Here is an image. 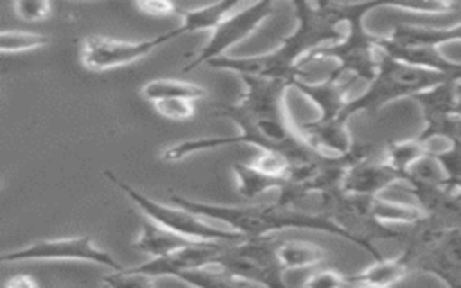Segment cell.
I'll return each instance as SVG.
<instances>
[{
  "instance_id": "6da1fadb",
  "label": "cell",
  "mask_w": 461,
  "mask_h": 288,
  "mask_svg": "<svg viewBox=\"0 0 461 288\" xmlns=\"http://www.w3.org/2000/svg\"><path fill=\"white\" fill-rule=\"evenodd\" d=\"M245 92L234 103L218 104L220 117L229 119L236 128V135L200 137L167 146L160 157L166 162H176L196 153H205L223 146L250 144L259 151L279 153L292 166H303L322 158L297 133L285 108V94L290 88L286 81L241 77Z\"/></svg>"
},
{
  "instance_id": "7a4b0ae2",
  "label": "cell",
  "mask_w": 461,
  "mask_h": 288,
  "mask_svg": "<svg viewBox=\"0 0 461 288\" xmlns=\"http://www.w3.org/2000/svg\"><path fill=\"white\" fill-rule=\"evenodd\" d=\"M295 11L294 31L281 43L265 54L258 56H221L212 59L211 67L234 72L240 77L277 79L290 85L299 77L303 61L317 49L340 40V27L348 22L351 2H292Z\"/></svg>"
},
{
  "instance_id": "3957f363",
  "label": "cell",
  "mask_w": 461,
  "mask_h": 288,
  "mask_svg": "<svg viewBox=\"0 0 461 288\" xmlns=\"http://www.w3.org/2000/svg\"><path fill=\"white\" fill-rule=\"evenodd\" d=\"M175 205H180L196 216L211 221H218L223 227L241 234L243 238H270V234L288 229L319 230L340 239H346L358 248L369 252L375 259H380V250L362 236L342 227L330 212L312 211L295 203L279 200L274 203H249V205H223L211 202L189 200L180 194H169Z\"/></svg>"
},
{
  "instance_id": "277c9868",
  "label": "cell",
  "mask_w": 461,
  "mask_h": 288,
  "mask_svg": "<svg viewBox=\"0 0 461 288\" xmlns=\"http://www.w3.org/2000/svg\"><path fill=\"white\" fill-rule=\"evenodd\" d=\"M461 22L434 25L423 20H405L396 23L387 36H376V49L402 63L432 70L443 76H461L457 61L445 58L439 47L459 41Z\"/></svg>"
},
{
  "instance_id": "5b68a950",
  "label": "cell",
  "mask_w": 461,
  "mask_h": 288,
  "mask_svg": "<svg viewBox=\"0 0 461 288\" xmlns=\"http://www.w3.org/2000/svg\"><path fill=\"white\" fill-rule=\"evenodd\" d=\"M448 77L456 76H443L432 70L418 68L393 59L378 50L373 79L367 81V86L360 95L346 101L340 119L348 122V119L358 112H378L389 103L400 101L403 97L412 99L416 94L432 88Z\"/></svg>"
},
{
  "instance_id": "8992f818",
  "label": "cell",
  "mask_w": 461,
  "mask_h": 288,
  "mask_svg": "<svg viewBox=\"0 0 461 288\" xmlns=\"http://www.w3.org/2000/svg\"><path fill=\"white\" fill-rule=\"evenodd\" d=\"M389 2H351L349 16L346 22V31L342 32L340 40L324 45L313 50L301 67L317 61V59H335L337 70L351 76L357 81H371L376 70L378 49H376V34L369 32L364 25L366 16L378 9L387 7Z\"/></svg>"
},
{
  "instance_id": "52a82bcc",
  "label": "cell",
  "mask_w": 461,
  "mask_h": 288,
  "mask_svg": "<svg viewBox=\"0 0 461 288\" xmlns=\"http://www.w3.org/2000/svg\"><path fill=\"white\" fill-rule=\"evenodd\" d=\"M104 176L117 187L144 216L149 223L157 225L162 230L185 238L189 241H209V243H236L245 239L241 234L220 225H212L211 221L196 216L194 212L180 207V205H166L158 203L153 198L146 196L113 171L106 169Z\"/></svg>"
},
{
  "instance_id": "ba28073f",
  "label": "cell",
  "mask_w": 461,
  "mask_h": 288,
  "mask_svg": "<svg viewBox=\"0 0 461 288\" xmlns=\"http://www.w3.org/2000/svg\"><path fill=\"white\" fill-rule=\"evenodd\" d=\"M272 238H245L220 248L211 265L225 270L232 279L254 283L261 288H292L276 257Z\"/></svg>"
},
{
  "instance_id": "9c48e42d",
  "label": "cell",
  "mask_w": 461,
  "mask_h": 288,
  "mask_svg": "<svg viewBox=\"0 0 461 288\" xmlns=\"http://www.w3.org/2000/svg\"><path fill=\"white\" fill-rule=\"evenodd\" d=\"M459 77L461 76L448 77L412 97L425 121L423 130L414 137V140L423 148L432 142L459 144Z\"/></svg>"
},
{
  "instance_id": "30bf717a",
  "label": "cell",
  "mask_w": 461,
  "mask_h": 288,
  "mask_svg": "<svg viewBox=\"0 0 461 288\" xmlns=\"http://www.w3.org/2000/svg\"><path fill=\"white\" fill-rule=\"evenodd\" d=\"M180 36L182 32L178 27L148 40H117L110 36L92 34L81 41L79 59L85 68L94 72H104L110 68H119L135 63L151 54L155 49Z\"/></svg>"
},
{
  "instance_id": "8fae6325",
  "label": "cell",
  "mask_w": 461,
  "mask_h": 288,
  "mask_svg": "<svg viewBox=\"0 0 461 288\" xmlns=\"http://www.w3.org/2000/svg\"><path fill=\"white\" fill-rule=\"evenodd\" d=\"M22 261H85L106 266L110 270H122L124 265L117 261L108 250L97 247L88 236L40 239L22 248L0 254V263Z\"/></svg>"
},
{
  "instance_id": "7c38bea8",
  "label": "cell",
  "mask_w": 461,
  "mask_h": 288,
  "mask_svg": "<svg viewBox=\"0 0 461 288\" xmlns=\"http://www.w3.org/2000/svg\"><path fill=\"white\" fill-rule=\"evenodd\" d=\"M274 11V4L268 0L241 4L236 11L225 16L212 31L207 43L184 65V70H193L203 63H211L221 56L236 43L252 34Z\"/></svg>"
},
{
  "instance_id": "4fadbf2b",
  "label": "cell",
  "mask_w": 461,
  "mask_h": 288,
  "mask_svg": "<svg viewBox=\"0 0 461 288\" xmlns=\"http://www.w3.org/2000/svg\"><path fill=\"white\" fill-rule=\"evenodd\" d=\"M398 182L405 184L407 178L396 173L384 158L369 160L362 149L344 167L339 182V193L346 196L371 198Z\"/></svg>"
},
{
  "instance_id": "5bb4252c",
  "label": "cell",
  "mask_w": 461,
  "mask_h": 288,
  "mask_svg": "<svg viewBox=\"0 0 461 288\" xmlns=\"http://www.w3.org/2000/svg\"><path fill=\"white\" fill-rule=\"evenodd\" d=\"M227 243H209V241H193L182 248H176L160 257H149L148 261L131 266L133 270L149 275L153 279L158 277H176L187 270L207 266L214 261L220 248Z\"/></svg>"
},
{
  "instance_id": "9a60e30c",
  "label": "cell",
  "mask_w": 461,
  "mask_h": 288,
  "mask_svg": "<svg viewBox=\"0 0 461 288\" xmlns=\"http://www.w3.org/2000/svg\"><path fill=\"white\" fill-rule=\"evenodd\" d=\"M351 76H346L333 68V72L319 81V83H308L301 77H295L290 81V86H294L303 97H306L310 103L315 104L319 115L315 119L319 121H342V110L346 106V92L355 83ZM346 122V121H342Z\"/></svg>"
},
{
  "instance_id": "2e32d148",
  "label": "cell",
  "mask_w": 461,
  "mask_h": 288,
  "mask_svg": "<svg viewBox=\"0 0 461 288\" xmlns=\"http://www.w3.org/2000/svg\"><path fill=\"white\" fill-rule=\"evenodd\" d=\"M142 97L148 103H158L167 99H184V101H202L207 97V88L203 85L185 81V79H175V77H157L142 85L140 88Z\"/></svg>"
},
{
  "instance_id": "e0dca14e",
  "label": "cell",
  "mask_w": 461,
  "mask_h": 288,
  "mask_svg": "<svg viewBox=\"0 0 461 288\" xmlns=\"http://www.w3.org/2000/svg\"><path fill=\"white\" fill-rule=\"evenodd\" d=\"M243 2L236 0H223V2H214L207 4L203 7L196 9H178L180 13V32L182 36L200 32V31H212L225 16H229L232 11H236Z\"/></svg>"
},
{
  "instance_id": "ac0fdd59",
  "label": "cell",
  "mask_w": 461,
  "mask_h": 288,
  "mask_svg": "<svg viewBox=\"0 0 461 288\" xmlns=\"http://www.w3.org/2000/svg\"><path fill=\"white\" fill-rule=\"evenodd\" d=\"M409 272H411V266H409L407 256L402 252L396 257H384L382 256L380 259H375L373 265H369L362 272L348 275V279L353 281V283H366V284L393 288Z\"/></svg>"
},
{
  "instance_id": "d6986e66",
  "label": "cell",
  "mask_w": 461,
  "mask_h": 288,
  "mask_svg": "<svg viewBox=\"0 0 461 288\" xmlns=\"http://www.w3.org/2000/svg\"><path fill=\"white\" fill-rule=\"evenodd\" d=\"M232 173L236 178V189L238 194L243 200H256L258 196L268 193V191H281L288 185L286 178H277L272 175H267L263 171H259L258 167H254L252 164H243V162H236L232 164Z\"/></svg>"
},
{
  "instance_id": "ffe728a7",
  "label": "cell",
  "mask_w": 461,
  "mask_h": 288,
  "mask_svg": "<svg viewBox=\"0 0 461 288\" xmlns=\"http://www.w3.org/2000/svg\"><path fill=\"white\" fill-rule=\"evenodd\" d=\"M276 257L281 270L286 274L288 270L310 268L319 265L324 259V250L317 243L292 239L276 245Z\"/></svg>"
},
{
  "instance_id": "44dd1931",
  "label": "cell",
  "mask_w": 461,
  "mask_h": 288,
  "mask_svg": "<svg viewBox=\"0 0 461 288\" xmlns=\"http://www.w3.org/2000/svg\"><path fill=\"white\" fill-rule=\"evenodd\" d=\"M189 243H193V241L180 238L176 234H171L167 230H162L146 220L142 223V229L133 245L139 252H142L149 257H160V256H166L176 248L189 245Z\"/></svg>"
},
{
  "instance_id": "7402d4cb",
  "label": "cell",
  "mask_w": 461,
  "mask_h": 288,
  "mask_svg": "<svg viewBox=\"0 0 461 288\" xmlns=\"http://www.w3.org/2000/svg\"><path fill=\"white\" fill-rule=\"evenodd\" d=\"M175 279L182 281L191 288H241L240 281L232 279L225 270L214 265L187 270Z\"/></svg>"
},
{
  "instance_id": "603a6c76",
  "label": "cell",
  "mask_w": 461,
  "mask_h": 288,
  "mask_svg": "<svg viewBox=\"0 0 461 288\" xmlns=\"http://www.w3.org/2000/svg\"><path fill=\"white\" fill-rule=\"evenodd\" d=\"M425 158V149L420 142H416L414 139L411 140H400V142H393L387 151L384 160L402 176L407 178L409 171Z\"/></svg>"
},
{
  "instance_id": "cb8c5ba5",
  "label": "cell",
  "mask_w": 461,
  "mask_h": 288,
  "mask_svg": "<svg viewBox=\"0 0 461 288\" xmlns=\"http://www.w3.org/2000/svg\"><path fill=\"white\" fill-rule=\"evenodd\" d=\"M50 40L43 34L27 32V31H0V52L2 54H14V52H27L34 49H41Z\"/></svg>"
},
{
  "instance_id": "d4e9b609",
  "label": "cell",
  "mask_w": 461,
  "mask_h": 288,
  "mask_svg": "<svg viewBox=\"0 0 461 288\" xmlns=\"http://www.w3.org/2000/svg\"><path fill=\"white\" fill-rule=\"evenodd\" d=\"M101 283L104 288H153L155 279L133 270L131 266H124L122 270H112L110 274L103 275Z\"/></svg>"
},
{
  "instance_id": "484cf974",
  "label": "cell",
  "mask_w": 461,
  "mask_h": 288,
  "mask_svg": "<svg viewBox=\"0 0 461 288\" xmlns=\"http://www.w3.org/2000/svg\"><path fill=\"white\" fill-rule=\"evenodd\" d=\"M14 14L29 23L47 20L50 16L52 5L47 0H16L13 2Z\"/></svg>"
},
{
  "instance_id": "4316f807",
  "label": "cell",
  "mask_w": 461,
  "mask_h": 288,
  "mask_svg": "<svg viewBox=\"0 0 461 288\" xmlns=\"http://www.w3.org/2000/svg\"><path fill=\"white\" fill-rule=\"evenodd\" d=\"M155 112L167 121H189L194 117V103L184 99H167L153 103Z\"/></svg>"
},
{
  "instance_id": "83f0119b",
  "label": "cell",
  "mask_w": 461,
  "mask_h": 288,
  "mask_svg": "<svg viewBox=\"0 0 461 288\" xmlns=\"http://www.w3.org/2000/svg\"><path fill=\"white\" fill-rule=\"evenodd\" d=\"M348 281V275L337 270H319L312 274L301 288H339Z\"/></svg>"
},
{
  "instance_id": "f1b7e54d",
  "label": "cell",
  "mask_w": 461,
  "mask_h": 288,
  "mask_svg": "<svg viewBox=\"0 0 461 288\" xmlns=\"http://www.w3.org/2000/svg\"><path fill=\"white\" fill-rule=\"evenodd\" d=\"M135 7L148 16H169L173 13H178V7L175 4L164 0H144L137 2Z\"/></svg>"
},
{
  "instance_id": "f546056e",
  "label": "cell",
  "mask_w": 461,
  "mask_h": 288,
  "mask_svg": "<svg viewBox=\"0 0 461 288\" xmlns=\"http://www.w3.org/2000/svg\"><path fill=\"white\" fill-rule=\"evenodd\" d=\"M4 288H40L38 281L29 274H16L5 279Z\"/></svg>"
},
{
  "instance_id": "4dcf8cb0",
  "label": "cell",
  "mask_w": 461,
  "mask_h": 288,
  "mask_svg": "<svg viewBox=\"0 0 461 288\" xmlns=\"http://www.w3.org/2000/svg\"><path fill=\"white\" fill-rule=\"evenodd\" d=\"M339 288H355V284H353V283L348 279V281H346L342 286H339Z\"/></svg>"
}]
</instances>
